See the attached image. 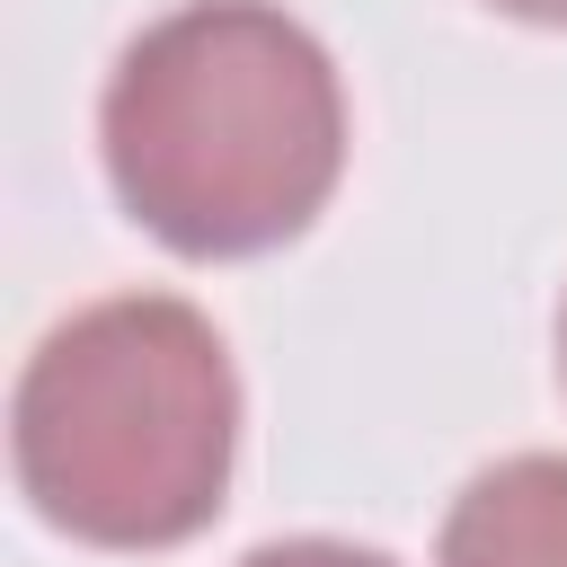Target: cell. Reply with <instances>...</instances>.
<instances>
[{
	"mask_svg": "<svg viewBox=\"0 0 567 567\" xmlns=\"http://www.w3.org/2000/svg\"><path fill=\"white\" fill-rule=\"evenodd\" d=\"M124 213L177 257H257L310 230L346 177L328 44L266 0H186L142 27L97 106Z\"/></svg>",
	"mask_w": 567,
	"mask_h": 567,
	"instance_id": "obj_1",
	"label": "cell"
},
{
	"mask_svg": "<svg viewBox=\"0 0 567 567\" xmlns=\"http://www.w3.org/2000/svg\"><path fill=\"white\" fill-rule=\"evenodd\" d=\"M239 443L230 346L195 301L115 292L71 310L18 372L9 452L27 505L89 549H168L221 514Z\"/></svg>",
	"mask_w": 567,
	"mask_h": 567,
	"instance_id": "obj_2",
	"label": "cell"
},
{
	"mask_svg": "<svg viewBox=\"0 0 567 567\" xmlns=\"http://www.w3.org/2000/svg\"><path fill=\"white\" fill-rule=\"evenodd\" d=\"M434 567H567V461L514 452L478 470L443 514Z\"/></svg>",
	"mask_w": 567,
	"mask_h": 567,
	"instance_id": "obj_3",
	"label": "cell"
},
{
	"mask_svg": "<svg viewBox=\"0 0 567 567\" xmlns=\"http://www.w3.org/2000/svg\"><path fill=\"white\" fill-rule=\"evenodd\" d=\"M239 567H390V558L381 549H354V540H266Z\"/></svg>",
	"mask_w": 567,
	"mask_h": 567,
	"instance_id": "obj_4",
	"label": "cell"
},
{
	"mask_svg": "<svg viewBox=\"0 0 567 567\" xmlns=\"http://www.w3.org/2000/svg\"><path fill=\"white\" fill-rule=\"evenodd\" d=\"M487 9H505L523 27H567V0H487Z\"/></svg>",
	"mask_w": 567,
	"mask_h": 567,
	"instance_id": "obj_5",
	"label": "cell"
},
{
	"mask_svg": "<svg viewBox=\"0 0 567 567\" xmlns=\"http://www.w3.org/2000/svg\"><path fill=\"white\" fill-rule=\"evenodd\" d=\"M558 372H567V310H558Z\"/></svg>",
	"mask_w": 567,
	"mask_h": 567,
	"instance_id": "obj_6",
	"label": "cell"
}]
</instances>
